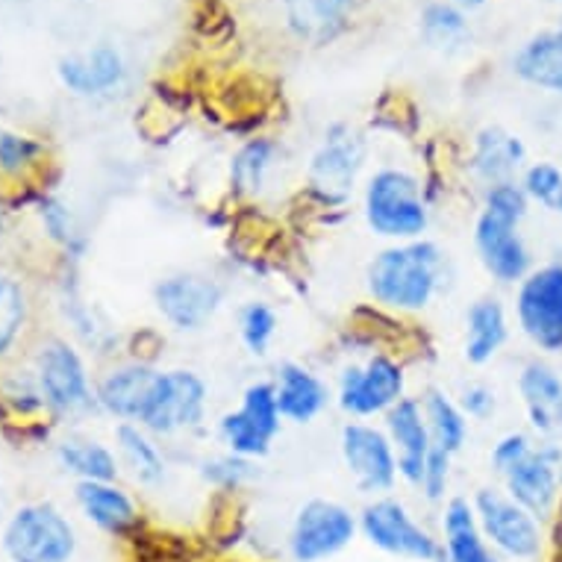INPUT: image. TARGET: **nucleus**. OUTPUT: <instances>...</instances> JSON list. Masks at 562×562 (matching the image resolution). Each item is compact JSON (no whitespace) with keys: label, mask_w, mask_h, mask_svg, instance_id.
Listing matches in <instances>:
<instances>
[{"label":"nucleus","mask_w":562,"mask_h":562,"mask_svg":"<svg viewBox=\"0 0 562 562\" xmlns=\"http://www.w3.org/2000/svg\"><path fill=\"white\" fill-rule=\"evenodd\" d=\"M119 439V451L130 474L136 477L138 486H162V480L168 474L166 457L159 453V448L150 442V436L145 434V427L133 425V422H121L115 430Z\"/></svg>","instance_id":"obj_28"},{"label":"nucleus","mask_w":562,"mask_h":562,"mask_svg":"<svg viewBox=\"0 0 562 562\" xmlns=\"http://www.w3.org/2000/svg\"><path fill=\"white\" fill-rule=\"evenodd\" d=\"M442 250L434 241H397L380 250L369 266V292L397 313L427 310L442 286Z\"/></svg>","instance_id":"obj_1"},{"label":"nucleus","mask_w":562,"mask_h":562,"mask_svg":"<svg viewBox=\"0 0 562 562\" xmlns=\"http://www.w3.org/2000/svg\"><path fill=\"white\" fill-rule=\"evenodd\" d=\"M27 322V297L12 277L0 274V357L19 341Z\"/></svg>","instance_id":"obj_32"},{"label":"nucleus","mask_w":562,"mask_h":562,"mask_svg":"<svg viewBox=\"0 0 562 562\" xmlns=\"http://www.w3.org/2000/svg\"><path fill=\"white\" fill-rule=\"evenodd\" d=\"M360 536L386 557L409 562L442 560V539L413 516L401 498L380 495L360 513Z\"/></svg>","instance_id":"obj_4"},{"label":"nucleus","mask_w":562,"mask_h":562,"mask_svg":"<svg viewBox=\"0 0 562 562\" xmlns=\"http://www.w3.org/2000/svg\"><path fill=\"white\" fill-rule=\"evenodd\" d=\"M159 315L166 318L175 330H201L213 322L215 313L222 310L224 289L218 280L203 274H171L159 280L154 289Z\"/></svg>","instance_id":"obj_13"},{"label":"nucleus","mask_w":562,"mask_h":562,"mask_svg":"<svg viewBox=\"0 0 562 562\" xmlns=\"http://www.w3.org/2000/svg\"><path fill=\"white\" fill-rule=\"evenodd\" d=\"M366 222L383 239H418L430 224L418 180L401 168H380L366 186Z\"/></svg>","instance_id":"obj_3"},{"label":"nucleus","mask_w":562,"mask_h":562,"mask_svg":"<svg viewBox=\"0 0 562 562\" xmlns=\"http://www.w3.org/2000/svg\"><path fill=\"white\" fill-rule=\"evenodd\" d=\"M0 548L10 562H71L77 553V530L50 501H33L12 509Z\"/></svg>","instance_id":"obj_2"},{"label":"nucleus","mask_w":562,"mask_h":562,"mask_svg":"<svg viewBox=\"0 0 562 562\" xmlns=\"http://www.w3.org/2000/svg\"><path fill=\"white\" fill-rule=\"evenodd\" d=\"M203 415H206V383L194 371L177 369L159 374L138 425L148 434L175 436L180 430L201 427Z\"/></svg>","instance_id":"obj_7"},{"label":"nucleus","mask_w":562,"mask_h":562,"mask_svg":"<svg viewBox=\"0 0 562 562\" xmlns=\"http://www.w3.org/2000/svg\"><path fill=\"white\" fill-rule=\"evenodd\" d=\"M460 409L465 418H488L495 413V392L483 383H471L462 389Z\"/></svg>","instance_id":"obj_41"},{"label":"nucleus","mask_w":562,"mask_h":562,"mask_svg":"<svg viewBox=\"0 0 562 562\" xmlns=\"http://www.w3.org/2000/svg\"><path fill=\"white\" fill-rule=\"evenodd\" d=\"M350 12V0H286L289 27L297 38L327 45L345 27Z\"/></svg>","instance_id":"obj_25"},{"label":"nucleus","mask_w":562,"mask_h":562,"mask_svg":"<svg viewBox=\"0 0 562 562\" xmlns=\"http://www.w3.org/2000/svg\"><path fill=\"white\" fill-rule=\"evenodd\" d=\"M465 357L471 366H486L507 341V313L495 297H480L465 318Z\"/></svg>","instance_id":"obj_26"},{"label":"nucleus","mask_w":562,"mask_h":562,"mask_svg":"<svg viewBox=\"0 0 562 562\" xmlns=\"http://www.w3.org/2000/svg\"><path fill=\"white\" fill-rule=\"evenodd\" d=\"M56 460L68 474L80 480H98V483H115L119 477V460L110 448L89 439H65L56 448Z\"/></svg>","instance_id":"obj_30"},{"label":"nucleus","mask_w":562,"mask_h":562,"mask_svg":"<svg viewBox=\"0 0 562 562\" xmlns=\"http://www.w3.org/2000/svg\"><path fill=\"white\" fill-rule=\"evenodd\" d=\"M422 409H425L430 442L451 453V457H457L465 448V439H469V422H465L460 404H453L451 397L439 392V389H430L425 401H422Z\"/></svg>","instance_id":"obj_29"},{"label":"nucleus","mask_w":562,"mask_h":562,"mask_svg":"<svg viewBox=\"0 0 562 562\" xmlns=\"http://www.w3.org/2000/svg\"><path fill=\"white\" fill-rule=\"evenodd\" d=\"M42 218H45L47 231H50V236H54L56 241H63L65 248L75 245L77 231L75 224H71V215H68V210H65L63 203L47 201L45 206H42Z\"/></svg>","instance_id":"obj_42"},{"label":"nucleus","mask_w":562,"mask_h":562,"mask_svg":"<svg viewBox=\"0 0 562 562\" xmlns=\"http://www.w3.org/2000/svg\"><path fill=\"white\" fill-rule=\"evenodd\" d=\"M366 162V145L362 138L345 124L330 127L324 136V145L315 150L310 166V186L324 203H345L353 192V183L360 177Z\"/></svg>","instance_id":"obj_12"},{"label":"nucleus","mask_w":562,"mask_h":562,"mask_svg":"<svg viewBox=\"0 0 562 562\" xmlns=\"http://www.w3.org/2000/svg\"><path fill=\"white\" fill-rule=\"evenodd\" d=\"M513 68L527 83L562 94V30L530 38L516 54Z\"/></svg>","instance_id":"obj_27"},{"label":"nucleus","mask_w":562,"mask_h":562,"mask_svg":"<svg viewBox=\"0 0 562 562\" xmlns=\"http://www.w3.org/2000/svg\"><path fill=\"white\" fill-rule=\"evenodd\" d=\"M341 460L362 495H389L397 483V457L392 439L378 427L350 422L341 427Z\"/></svg>","instance_id":"obj_11"},{"label":"nucleus","mask_w":562,"mask_h":562,"mask_svg":"<svg viewBox=\"0 0 562 562\" xmlns=\"http://www.w3.org/2000/svg\"><path fill=\"white\" fill-rule=\"evenodd\" d=\"M518 324L536 348L562 350V266H544L521 280Z\"/></svg>","instance_id":"obj_9"},{"label":"nucleus","mask_w":562,"mask_h":562,"mask_svg":"<svg viewBox=\"0 0 562 562\" xmlns=\"http://www.w3.org/2000/svg\"><path fill=\"white\" fill-rule=\"evenodd\" d=\"M548 3H562V0H548Z\"/></svg>","instance_id":"obj_44"},{"label":"nucleus","mask_w":562,"mask_h":562,"mask_svg":"<svg viewBox=\"0 0 562 562\" xmlns=\"http://www.w3.org/2000/svg\"><path fill=\"white\" fill-rule=\"evenodd\" d=\"M360 536V516L345 504L327 498L306 501L286 530V553L292 562H330Z\"/></svg>","instance_id":"obj_5"},{"label":"nucleus","mask_w":562,"mask_h":562,"mask_svg":"<svg viewBox=\"0 0 562 562\" xmlns=\"http://www.w3.org/2000/svg\"><path fill=\"white\" fill-rule=\"evenodd\" d=\"M560 462L562 451L557 445H542V448L533 445V451L504 474V486H507L509 498L521 504L527 513H533L539 521L551 518V513L560 504Z\"/></svg>","instance_id":"obj_15"},{"label":"nucleus","mask_w":562,"mask_h":562,"mask_svg":"<svg viewBox=\"0 0 562 562\" xmlns=\"http://www.w3.org/2000/svg\"><path fill=\"white\" fill-rule=\"evenodd\" d=\"M404 369L383 353L371 357L366 366L345 369L339 383V404L350 415L389 413L404 397Z\"/></svg>","instance_id":"obj_14"},{"label":"nucleus","mask_w":562,"mask_h":562,"mask_svg":"<svg viewBox=\"0 0 562 562\" xmlns=\"http://www.w3.org/2000/svg\"><path fill=\"white\" fill-rule=\"evenodd\" d=\"M518 392L525 401L530 425L542 436H562V380L544 362H527L521 378H518Z\"/></svg>","instance_id":"obj_21"},{"label":"nucleus","mask_w":562,"mask_h":562,"mask_svg":"<svg viewBox=\"0 0 562 562\" xmlns=\"http://www.w3.org/2000/svg\"><path fill=\"white\" fill-rule=\"evenodd\" d=\"M159 371H154L145 362H130V366H119L112 369L106 378L101 380V386L94 392L98 406L106 409L110 415L121 418V422H133L138 425V418L148 406V397L154 392Z\"/></svg>","instance_id":"obj_20"},{"label":"nucleus","mask_w":562,"mask_h":562,"mask_svg":"<svg viewBox=\"0 0 562 562\" xmlns=\"http://www.w3.org/2000/svg\"><path fill=\"white\" fill-rule=\"evenodd\" d=\"M386 427L397 457V477L406 486L418 488L425 477L427 457H430V430H427L425 409L415 397H401L386 413Z\"/></svg>","instance_id":"obj_17"},{"label":"nucleus","mask_w":562,"mask_h":562,"mask_svg":"<svg viewBox=\"0 0 562 562\" xmlns=\"http://www.w3.org/2000/svg\"><path fill=\"white\" fill-rule=\"evenodd\" d=\"M422 33H425V38L434 47H457L469 36V24H465V19L453 7L436 3V7L425 12Z\"/></svg>","instance_id":"obj_34"},{"label":"nucleus","mask_w":562,"mask_h":562,"mask_svg":"<svg viewBox=\"0 0 562 562\" xmlns=\"http://www.w3.org/2000/svg\"><path fill=\"white\" fill-rule=\"evenodd\" d=\"M77 507L101 533L112 539H127L142 527V509L130 492L115 483H98V480H80L75 488Z\"/></svg>","instance_id":"obj_18"},{"label":"nucleus","mask_w":562,"mask_h":562,"mask_svg":"<svg viewBox=\"0 0 562 562\" xmlns=\"http://www.w3.org/2000/svg\"><path fill=\"white\" fill-rule=\"evenodd\" d=\"M274 142H268V138H250L248 145L233 157V186L241 194H257L262 189V183H266L271 166H274Z\"/></svg>","instance_id":"obj_31"},{"label":"nucleus","mask_w":562,"mask_h":562,"mask_svg":"<svg viewBox=\"0 0 562 562\" xmlns=\"http://www.w3.org/2000/svg\"><path fill=\"white\" fill-rule=\"evenodd\" d=\"M462 7H480V3H483V0H460Z\"/></svg>","instance_id":"obj_43"},{"label":"nucleus","mask_w":562,"mask_h":562,"mask_svg":"<svg viewBox=\"0 0 562 562\" xmlns=\"http://www.w3.org/2000/svg\"><path fill=\"white\" fill-rule=\"evenodd\" d=\"M59 80L77 94H103L124 80V59L115 47L98 45L89 54L59 59Z\"/></svg>","instance_id":"obj_23"},{"label":"nucleus","mask_w":562,"mask_h":562,"mask_svg":"<svg viewBox=\"0 0 562 562\" xmlns=\"http://www.w3.org/2000/svg\"><path fill=\"white\" fill-rule=\"evenodd\" d=\"M474 245L483 268L498 283H518L530 274V250L518 233V224L504 222L483 210L474 224Z\"/></svg>","instance_id":"obj_16"},{"label":"nucleus","mask_w":562,"mask_h":562,"mask_svg":"<svg viewBox=\"0 0 562 562\" xmlns=\"http://www.w3.org/2000/svg\"><path fill=\"white\" fill-rule=\"evenodd\" d=\"M254 477H257L254 460H245V457H236V453H224V457L203 462V480L224 488V492H236Z\"/></svg>","instance_id":"obj_35"},{"label":"nucleus","mask_w":562,"mask_h":562,"mask_svg":"<svg viewBox=\"0 0 562 562\" xmlns=\"http://www.w3.org/2000/svg\"><path fill=\"white\" fill-rule=\"evenodd\" d=\"M486 213L498 215L504 222L518 224L527 215V192L521 186H516L513 180L509 183L488 186L486 189Z\"/></svg>","instance_id":"obj_37"},{"label":"nucleus","mask_w":562,"mask_h":562,"mask_svg":"<svg viewBox=\"0 0 562 562\" xmlns=\"http://www.w3.org/2000/svg\"><path fill=\"white\" fill-rule=\"evenodd\" d=\"M277 406L286 422L306 425L315 415H322L330 404V389L315 378L313 371L297 366V362H283L277 371Z\"/></svg>","instance_id":"obj_22"},{"label":"nucleus","mask_w":562,"mask_h":562,"mask_svg":"<svg viewBox=\"0 0 562 562\" xmlns=\"http://www.w3.org/2000/svg\"><path fill=\"white\" fill-rule=\"evenodd\" d=\"M451 453L442 451V448H430V457H427L425 477H422V486L418 492L425 495L430 504H439L448 495V480H451Z\"/></svg>","instance_id":"obj_38"},{"label":"nucleus","mask_w":562,"mask_h":562,"mask_svg":"<svg viewBox=\"0 0 562 562\" xmlns=\"http://www.w3.org/2000/svg\"><path fill=\"white\" fill-rule=\"evenodd\" d=\"M477 525L486 542L507 562H533L544 548L542 521L501 488H477L474 495Z\"/></svg>","instance_id":"obj_6"},{"label":"nucleus","mask_w":562,"mask_h":562,"mask_svg":"<svg viewBox=\"0 0 562 562\" xmlns=\"http://www.w3.org/2000/svg\"><path fill=\"white\" fill-rule=\"evenodd\" d=\"M530 451H533V445H530V439H527L525 434H509L495 445V451H492V465H495V471L504 477V474H507L516 462L525 460Z\"/></svg>","instance_id":"obj_40"},{"label":"nucleus","mask_w":562,"mask_h":562,"mask_svg":"<svg viewBox=\"0 0 562 562\" xmlns=\"http://www.w3.org/2000/svg\"><path fill=\"white\" fill-rule=\"evenodd\" d=\"M38 392L50 409L63 415L86 413L98 404L80 353L63 339H50L38 350Z\"/></svg>","instance_id":"obj_10"},{"label":"nucleus","mask_w":562,"mask_h":562,"mask_svg":"<svg viewBox=\"0 0 562 562\" xmlns=\"http://www.w3.org/2000/svg\"><path fill=\"white\" fill-rule=\"evenodd\" d=\"M442 560L439 562H507L486 542L477 525V513L469 498H451L439 521Z\"/></svg>","instance_id":"obj_19"},{"label":"nucleus","mask_w":562,"mask_h":562,"mask_svg":"<svg viewBox=\"0 0 562 562\" xmlns=\"http://www.w3.org/2000/svg\"><path fill=\"white\" fill-rule=\"evenodd\" d=\"M239 336L254 357H266L277 336L274 310L262 301H250L239 310Z\"/></svg>","instance_id":"obj_33"},{"label":"nucleus","mask_w":562,"mask_h":562,"mask_svg":"<svg viewBox=\"0 0 562 562\" xmlns=\"http://www.w3.org/2000/svg\"><path fill=\"white\" fill-rule=\"evenodd\" d=\"M527 150L521 138L501 127H486L477 133L474 142V175L488 186L509 183L518 168L525 166Z\"/></svg>","instance_id":"obj_24"},{"label":"nucleus","mask_w":562,"mask_h":562,"mask_svg":"<svg viewBox=\"0 0 562 562\" xmlns=\"http://www.w3.org/2000/svg\"><path fill=\"white\" fill-rule=\"evenodd\" d=\"M38 154H42V145H36L33 138L0 133V168H3V171H21V168L30 166Z\"/></svg>","instance_id":"obj_39"},{"label":"nucleus","mask_w":562,"mask_h":562,"mask_svg":"<svg viewBox=\"0 0 562 562\" xmlns=\"http://www.w3.org/2000/svg\"><path fill=\"white\" fill-rule=\"evenodd\" d=\"M280 406H277L274 383H254L241 395L239 409H233L222 418L218 434L227 451L245 460H259L271 451L277 434H280Z\"/></svg>","instance_id":"obj_8"},{"label":"nucleus","mask_w":562,"mask_h":562,"mask_svg":"<svg viewBox=\"0 0 562 562\" xmlns=\"http://www.w3.org/2000/svg\"><path fill=\"white\" fill-rule=\"evenodd\" d=\"M525 192L553 213H562V171L551 162H536L527 168Z\"/></svg>","instance_id":"obj_36"}]
</instances>
